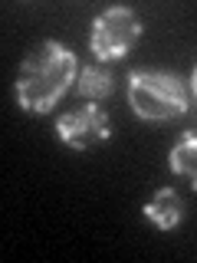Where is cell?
<instances>
[{"label": "cell", "instance_id": "cell-2", "mask_svg": "<svg viewBox=\"0 0 197 263\" xmlns=\"http://www.w3.org/2000/svg\"><path fill=\"white\" fill-rule=\"evenodd\" d=\"M128 102L145 122H171L191 109V96L178 72L135 69L128 76Z\"/></svg>", "mask_w": 197, "mask_h": 263}, {"label": "cell", "instance_id": "cell-1", "mask_svg": "<svg viewBox=\"0 0 197 263\" xmlns=\"http://www.w3.org/2000/svg\"><path fill=\"white\" fill-rule=\"evenodd\" d=\"M76 79H79L76 53L69 46L56 43V40H43L20 63V72L13 79V92L23 112L46 115L60 105V99L72 89Z\"/></svg>", "mask_w": 197, "mask_h": 263}, {"label": "cell", "instance_id": "cell-7", "mask_svg": "<svg viewBox=\"0 0 197 263\" xmlns=\"http://www.w3.org/2000/svg\"><path fill=\"white\" fill-rule=\"evenodd\" d=\"M168 164H171L174 175L191 181V187L197 191V132H184L178 138V145L168 155Z\"/></svg>", "mask_w": 197, "mask_h": 263}, {"label": "cell", "instance_id": "cell-8", "mask_svg": "<svg viewBox=\"0 0 197 263\" xmlns=\"http://www.w3.org/2000/svg\"><path fill=\"white\" fill-rule=\"evenodd\" d=\"M191 89H194V96H197V66H194V76H191Z\"/></svg>", "mask_w": 197, "mask_h": 263}, {"label": "cell", "instance_id": "cell-4", "mask_svg": "<svg viewBox=\"0 0 197 263\" xmlns=\"http://www.w3.org/2000/svg\"><path fill=\"white\" fill-rule=\"evenodd\" d=\"M56 135L72 152H89V148H98L109 142L112 122L98 105H79V109L56 119Z\"/></svg>", "mask_w": 197, "mask_h": 263}, {"label": "cell", "instance_id": "cell-5", "mask_svg": "<svg viewBox=\"0 0 197 263\" xmlns=\"http://www.w3.org/2000/svg\"><path fill=\"white\" fill-rule=\"evenodd\" d=\"M145 217L151 220L158 230H178L181 227V220H184V197H181L174 187H158L154 191V197L145 204Z\"/></svg>", "mask_w": 197, "mask_h": 263}, {"label": "cell", "instance_id": "cell-3", "mask_svg": "<svg viewBox=\"0 0 197 263\" xmlns=\"http://www.w3.org/2000/svg\"><path fill=\"white\" fill-rule=\"evenodd\" d=\"M142 36V20L131 7H109L95 16L92 33H89V46L98 63H112V60H125L131 53V46Z\"/></svg>", "mask_w": 197, "mask_h": 263}, {"label": "cell", "instance_id": "cell-6", "mask_svg": "<svg viewBox=\"0 0 197 263\" xmlns=\"http://www.w3.org/2000/svg\"><path fill=\"white\" fill-rule=\"evenodd\" d=\"M76 92L86 99V102H105L112 92H115V76H112V69L105 63H98V66H82L79 69V79H76Z\"/></svg>", "mask_w": 197, "mask_h": 263}]
</instances>
